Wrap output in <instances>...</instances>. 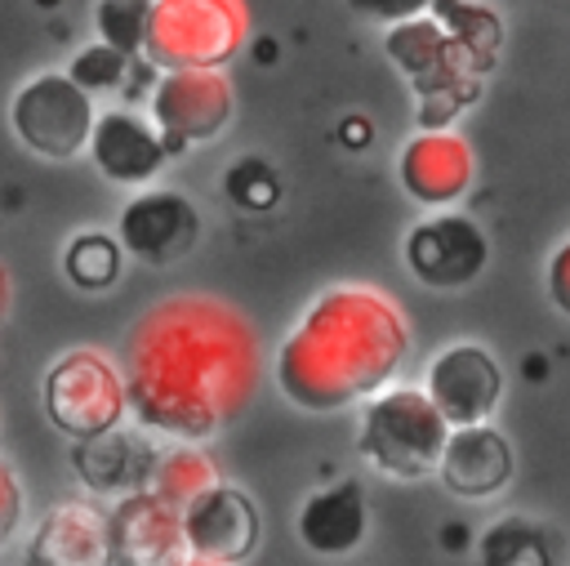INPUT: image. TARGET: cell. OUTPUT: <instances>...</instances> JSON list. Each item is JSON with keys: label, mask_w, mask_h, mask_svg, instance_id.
Returning <instances> with one entry per match:
<instances>
[{"label": "cell", "mask_w": 570, "mask_h": 566, "mask_svg": "<svg viewBox=\"0 0 570 566\" xmlns=\"http://www.w3.org/2000/svg\"><path fill=\"white\" fill-rule=\"evenodd\" d=\"M120 365L138 428L169 441H209L254 401L263 339L236 303L183 290L134 316Z\"/></svg>", "instance_id": "cell-1"}, {"label": "cell", "mask_w": 570, "mask_h": 566, "mask_svg": "<svg viewBox=\"0 0 570 566\" xmlns=\"http://www.w3.org/2000/svg\"><path fill=\"white\" fill-rule=\"evenodd\" d=\"M410 339V321L392 294L365 281H338L298 312L272 357V374L289 406L334 414L392 388Z\"/></svg>", "instance_id": "cell-2"}, {"label": "cell", "mask_w": 570, "mask_h": 566, "mask_svg": "<svg viewBox=\"0 0 570 566\" xmlns=\"http://www.w3.org/2000/svg\"><path fill=\"white\" fill-rule=\"evenodd\" d=\"M450 432L454 428L445 423V414L423 388L392 383L361 406L356 455L383 477L423 481V477H436Z\"/></svg>", "instance_id": "cell-3"}, {"label": "cell", "mask_w": 570, "mask_h": 566, "mask_svg": "<svg viewBox=\"0 0 570 566\" xmlns=\"http://www.w3.org/2000/svg\"><path fill=\"white\" fill-rule=\"evenodd\" d=\"M40 410L67 441H89L129 419L125 365L102 348H67L40 374Z\"/></svg>", "instance_id": "cell-4"}, {"label": "cell", "mask_w": 570, "mask_h": 566, "mask_svg": "<svg viewBox=\"0 0 570 566\" xmlns=\"http://www.w3.org/2000/svg\"><path fill=\"white\" fill-rule=\"evenodd\" d=\"M249 36L245 0H151L142 58L156 71H223Z\"/></svg>", "instance_id": "cell-5"}, {"label": "cell", "mask_w": 570, "mask_h": 566, "mask_svg": "<svg viewBox=\"0 0 570 566\" xmlns=\"http://www.w3.org/2000/svg\"><path fill=\"white\" fill-rule=\"evenodd\" d=\"M383 53L396 62V71L410 80V89L419 94L423 111L428 107H441L436 116V129H445V120L454 111H463V103L481 89V67L476 58L463 49V40L428 9L423 18H410V22H396L387 27L383 36ZM419 111V116H423Z\"/></svg>", "instance_id": "cell-6"}, {"label": "cell", "mask_w": 570, "mask_h": 566, "mask_svg": "<svg viewBox=\"0 0 570 566\" xmlns=\"http://www.w3.org/2000/svg\"><path fill=\"white\" fill-rule=\"evenodd\" d=\"M94 125H98L94 94L80 89L67 71H36L9 98L13 138L45 160H76L80 152H89Z\"/></svg>", "instance_id": "cell-7"}, {"label": "cell", "mask_w": 570, "mask_h": 566, "mask_svg": "<svg viewBox=\"0 0 570 566\" xmlns=\"http://www.w3.org/2000/svg\"><path fill=\"white\" fill-rule=\"evenodd\" d=\"M147 116L160 129L169 156L214 143L236 116V89L227 71H160L147 98Z\"/></svg>", "instance_id": "cell-8"}, {"label": "cell", "mask_w": 570, "mask_h": 566, "mask_svg": "<svg viewBox=\"0 0 570 566\" xmlns=\"http://www.w3.org/2000/svg\"><path fill=\"white\" fill-rule=\"evenodd\" d=\"M401 258L410 276L428 290H468L490 263V236L481 232L476 218L436 209L405 232Z\"/></svg>", "instance_id": "cell-9"}, {"label": "cell", "mask_w": 570, "mask_h": 566, "mask_svg": "<svg viewBox=\"0 0 570 566\" xmlns=\"http://www.w3.org/2000/svg\"><path fill=\"white\" fill-rule=\"evenodd\" d=\"M116 236H120V245L134 263L169 267V263H183L196 250L200 209L178 187H138L125 201L120 218H116Z\"/></svg>", "instance_id": "cell-10"}, {"label": "cell", "mask_w": 570, "mask_h": 566, "mask_svg": "<svg viewBox=\"0 0 570 566\" xmlns=\"http://www.w3.org/2000/svg\"><path fill=\"white\" fill-rule=\"evenodd\" d=\"M423 392L436 401L450 428L490 423L503 401V370L481 343H445L423 370Z\"/></svg>", "instance_id": "cell-11"}, {"label": "cell", "mask_w": 570, "mask_h": 566, "mask_svg": "<svg viewBox=\"0 0 570 566\" xmlns=\"http://www.w3.org/2000/svg\"><path fill=\"white\" fill-rule=\"evenodd\" d=\"M107 539L116 566H183L191 557L183 508L160 499L151 486L134 490L125 499H111L107 508Z\"/></svg>", "instance_id": "cell-12"}, {"label": "cell", "mask_w": 570, "mask_h": 566, "mask_svg": "<svg viewBox=\"0 0 570 566\" xmlns=\"http://www.w3.org/2000/svg\"><path fill=\"white\" fill-rule=\"evenodd\" d=\"M183 530L191 557H209L223 566H245L263 544V513L249 490L218 481L200 499L183 508Z\"/></svg>", "instance_id": "cell-13"}, {"label": "cell", "mask_w": 570, "mask_h": 566, "mask_svg": "<svg viewBox=\"0 0 570 566\" xmlns=\"http://www.w3.org/2000/svg\"><path fill=\"white\" fill-rule=\"evenodd\" d=\"M476 174L472 147L454 129H419L396 156L401 192L423 209H450L468 196Z\"/></svg>", "instance_id": "cell-14"}, {"label": "cell", "mask_w": 570, "mask_h": 566, "mask_svg": "<svg viewBox=\"0 0 570 566\" xmlns=\"http://www.w3.org/2000/svg\"><path fill=\"white\" fill-rule=\"evenodd\" d=\"M156 459L160 450L151 446V432L129 423L98 432L89 441H71V472L98 499H125L134 490H147Z\"/></svg>", "instance_id": "cell-15"}, {"label": "cell", "mask_w": 570, "mask_h": 566, "mask_svg": "<svg viewBox=\"0 0 570 566\" xmlns=\"http://www.w3.org/2000/svg\"><path fill=\"white\" fill-rule=\"evenodd\" d=\"M89 160L98 165L102 178H111L120 187H151V178L169 160V147H165L160 129L151 125V116L107 107V111H98V125L89 138Z\"/></svg>", "instance_id": "cell-16"}, {"label": "cell", "mask_w": 570, "mask_h": 566, "mask_svg": "<svg viewBox=\"0 0 570 566\" xmlns=\"http://www.w3.org/2000/svg\"><path fill=\"white\" fill-rule=\"evenodd\" d=\"M22 566H116L107 513L85 499L53 504L22 544Z\"/></svg>", "instance_id": "cell-17"}, {"label": "cell", "mask_w": 570, "mask_h": 566, "mask_svg": "<svg viewBox=\"0 0 570 566\" xmlns=\"http://www.w3.org/2000/svg\"><path fill=\"white\" fill-rule=\"evenodd\" d=\"M517 472V455H512V441L490 428V423H472V428H454L450 441H445V455H441V468H436V481L454 495V499H468V504H481V499H494L508 490Z\"/></svg>", "instance_id": "cell-18"}, {"label": "cell", "mask_w": 570, "mask_h": 566, "mask_svg": "<svg viewBox=\"0 0 570 566\" xmlns=\"http://www.w3.org/2000/svg\"><path fill=\"white\" fill-rule=\"evenodd\" d=\"M365 530H370V504H365L361 481L352 477L312 490L294 517L298 544L316 557H347L352 548L365 544Z\"/></svg>", "instance_id": "cell-19"}, {"label": "cell", "mask_w": 570, "mask_h": 566, "mask_svg": "<svg viewBox=\"0 0 570 566\" xmlns=\"http://www.w3.org/2000/svg\"><path fill=\"white\" fill-rule=\"evenodd\" d=\"M481 566H561L557 535L530 517H499L476 539Z\"/></svg>", "instance_id": "cell-20"}, {"label": "cell", "mask_w": 570, "mask_h": 566, "mask_svg": "<svg viewBox=\"0 0 570 566\" xmlns=\"http://www.w3.org/2000/svg\"><path fill=\"white\" fill-rule=\"evenodd\" d=\"M223 477L214 468V459L200 450V441H174L160 450L156 472H151V490L160 499H169L174 508H187L191 499H200L205 490H214Z\"/></svg>", "instance_id": "cell-21"}, {"label": "cell", "mask_w": 570, "mask_h": 566, "mask_svg": "<svg viewBox=\"0 0 570 566\" xmlns=\"http://www.w3.org/2000/svg\"><path fill=\"white\" fill-rule=\"evenodd\" d=\"M120 267H125V245L116 232H98V227H85L76 232L67 245H62V272L71 285L98 294V290H111L120 281Z\"/></svg>", "instance_id": "cell-22"}, {"label": "cell", "mask_w": 570, "mask_h": 566, "mask_svg": "<svg viewBox=\"0 0 570 566\" xmlns=\"http://www.w3.org/2000/svg\"><path fill=\"white\" fill-rule=\"evenodd\" d=\"M147 22H151V0H98V9H94L98 40L120 49L125 58H142Z\"/></svg>", "instance_id": "cell-23"}, {"label": "cell", "mask_w": 570, "mask_h": 566, "mask_svg": "<svg viewBox=\"0 0 570 566\" xmlns=\"http://www.w3.org/2000/svg\"><path fill=\"white\" fill-rule=\"evenodd\" d=\"M125 67H129V58H125L120 49H111V45L94 40V45H85V49L71 58L67 76H71L80 89L98 94V89H116V85L125 80Z\"/></svg>", "instance_id": "cell-24"}, {"label": "cell", "mask_w": 570, "mask_h": 566, "mask_svg": "<svg viewBox=\"0 0 570 566\" xmlns=\"http://www.w3.org/2000/svg\"><path fill=\"white\" fill-rule=\"evenodd\" d=\"M22 517H27V490H22V477H18V468L0 455V548L13 544V535L22 530Z\"/></svg>", "instance_id": "cell-25"}, {"label": "cell", "mask_w": 570, "mask_h": 566, "mask_svg": "<svg viewBox=\"0 0 570 566\" xmlns=\"http://www.w3.org/2000/svg\"><path fill=\"white\" fill-rule=\"evenodd\" d=\"M352 13L370 18V22H383V27H396V22H410V18H423L432 9V0H347Z\"/></svg>", "instance_id": "cell-26"}, {"label": "cell", "mask_w": 570, "mask_h": 566, "mask_svg": "<svg viewBox=\"0 0 570 566\" xmlns=\"http://www.w3.org/2000/svg\"><path fill=\"white\" fill-rule=\"evenodd\" d=\"M543 285H548V303L570 321V236L552 250L548 272H543Z\"/></svg>", "instance_id": "cell-27"}, {"label": "cell", "mask_w": 570, "mask_h": 566, "mask_svg": "<svg viewBox=\"0 0 570 566\" xmlns=\"http://www.w3.org/2000/svg\"><path fill=\"white\" fill-rule=\"evenodd\" d=\"M9 308H13V276H9V267L0 263V321L9 316Z\"/></svg>", "instance_id": "cell-28"}, {"label": "cell", "mask_w": 570, "mask_h": 566, "mask_svg": "<svg viewBox=\"0 0 570 566\" xmlns=\"http://www.w3.org/2000/svg\"><path fill=\"white\" fill-rule=\"evenodd\" d=\"M183 566H223V562H209V557H187Z\"/></svg>", "instance_id": "cell-29"}]
</instances>
